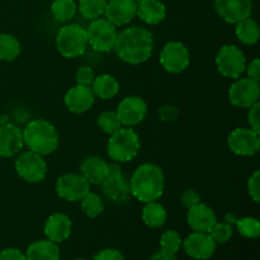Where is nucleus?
Segmentation results:
<instances>
[{"mask_svg":"<svg viewBox=\"0 0 260 260\" xmlns=\"http://www.w3.org/2000/svg\"><path fill=\"white\" fill-rule=\"evenodd\" d=\"M93 260H124V256L117 249H104L99 251Z\"/></svg>","mask_w":260,"mask_h":260,"instance_id":"a19ab883","label":"nucleus"},{"mask_svg":"<svg viewBox=\"0 0 260 260\" xmlns=\"http://www.w3.org/2000/svg\"><path fill=\"white\" fill-rule=\"evenodd\" d=\"M216 66L225 78L238 79L246 69V57L235 45H225L218 50L215 58Z\"/></svg>","mask_w":260,"mask_h":260,"instance_id":"6e6552de","label":"nucleus"},{"mask_svg":"<svg viewBox=\"0 0 260 260\" xmlns=\"http://www.w3.org/2000/svg\"><path fill=\"white\" fill-rule=\"evenodd\" d=\"M116 113L122 126L134 127L145 119L147 114V104L141 96H126L119 102Z\"/></svg>","mask_w":260,"mask_h":260,"instance_id":"4468645a","label":"nucleus"},{"mask_svg":"<svg viewBox=\"0 0 260 260\" xmlns=\"http://www.w3.org/2000/svg\"><path fill=\"white\" fill-rule=\"evenodd\" d=\"M0 260H27L25 254L14 248H7L0 253Z\"/></svg>","mask_w":260,"mask_h":260,"instance_id":"79ce46f5","label":"nucleus"},{"mask_svg":"<svg viewBox=\"0 0 260 260\" xmlns=\"http://www.w3.org/2000/svg\"><path fill=\"white\" fill-rule=\"evenodd\" d=\"M235 33L239 41L243 42L244 45L248 46H253L255 43H258L260 38V29L258 23L250 17L236 23Z\"/></svg>","mask_w":260,"mask_h":260,"instance_id":"bb28decb","label":"nucleus"},{"mask_svg":"<svg viewBox=\"0 0 260 260\" xmlns=\"http://www.w3.org/2000/svg\"><path fill=\"white\" fill-rule=\"evenodd\" d=\"M210 235L216 241V244L228 243L231 236H233V225L225 222V221L223 222H216L212 230L210 231Z\"/></svg>","mask_w":260,"mask_h":260,"instance_id":"f704fd0d","label":"nucleus"},{"mask_svg":"<svg viewBox=\"0 0 260 260\" xmlns=\"http://www.w3.org/2000/svg\"><path fill=\"white\" fill-rule=\"evenodd\" d=\"M117 28L106 18L90 20L86 28L88 45L98 52H109L113 50L117 38Z\"/></svg>","mask_w":260,"mask_h":260,"instance_id":"0eeeda50","label":"nucleus"},{"mask_svg":"<svg viewBox=\"0 0 260 260\" xmlns=\"http://www.w3.org/2000/svg\"><path fill=\"white\" fill-rule=\"evenodd\" d=\"M106 160L99 156H89L84 159L80 165L81 175L88 180L89 184L101 185L107 173Z\"/></svg>","mask_w":260,"mask_h":260,"instance_id":"5701e85b","label":"nucleus"},{"mask_svg":"<svg viewBox=\"0 0 260 260\" xmlns=\"http://www.w3.org/2000/svg\"><path fill=\"white\" fill-rule=\"evenodd\" d=\"M248 192L255 203L260 202V172L255 170L248 179Z\"/></svg>","mask_w":260,"mask_h":260,"instance_id":"e433bc0d","label":"nucleus"},{"mask_svg":"<svg viewBox=\"0 0 260 260\" xmlns=\"http://www.w3.org/2000/svg\"><path fill=\"white\" fill-rule=\"evenodd\" d=\"M215 9L225 22L236 24L250 17L253 0H215Z\"/></svg>","mask_w":260,"mask_h":260,"instance_id":"2eb2a0df","label":"nucleus"},{"mask_svg":"<svg viewBox=\"0 0 260 260\" xmlns=\"http://www.w3.org/2000/svg\"><path fill=\"white\" fill-rule=\"evenodd\" d=\"M167 210L159 202L154 201V202L145 203V207L142 210V221L146 226L152 229L161 228L167 222Z\"/></svg>","mask_w":260,"mask_h":260,"instance_id":"a878e982","label":"nucleus"},{"mask_svg":"<svg viewBox=\"0 0 260 260\" xmlns=\"http://www.w3.org/2000/svg\"><path fill=\"white\" fill-rule=\"evenodd\" d=\"M71 223L70 217L62 212H57L51 215L45 222V235L47 236V240L52 241L55 244H60L62 241L68 240L71 234Z\"/></svg>","mask_w":260,"mask_h":260,"instance_id":"412c9836","label":"nucleus"},{"mask_svg":"<svg viewBox=\"0 0 260 260\" xmlns=\"http://www.w3.org/2000/svg\"><path fill=\"white\" fill-rule=\"evenodd\" d=\"M236 229L244 238L256 239L260 235V222L255 217H243L236 221Z\"/></svg>","mask_w":260,"mask_h":260,"instance_id":"2f4dec72","label":"nucleus"},{"mask_svg":"<svg viewBox=\"0 0 260 260\" xmlns=\"http://www.w3.org/2000/svg\"><path fill=\"white\" fill-rule=\"evenodd\" d=\"M180 201H182V205L184 206L185 208H190L201 202V197L194 189H187L183 192Z\"/></svg>","mask_w":260,"mask_h":260,"instance_id":"ea45409f","label":"nucleus"},{"mask_svg":"<svg viewBox=\"0 0 260 260\" xmlns=\"http://www.w3.org/2000/svg\"><path fill=\"white\" fill-rule=\"evenodd\" d=\"M107 2L108 0H79L78 9L85 19L93 20L104 14Z\"/></svg>","mask_w":260,"mask_h":260,"instance_id":"c756f323","label":"nucleus"},{"mask_svg":"<svg viewBox=\"0 0 260 260\" xmlns=\"http://www.w3.org/2000/svg\"><path fill=\"white\" fill-rule=\"evenodd\" d=\"M228 146L239 156H253L260 149V135L251 128H235L228 137Z\"/></svg>","mask_w":260,"mask_h":260,"instance_id":"ddd939ff","label":"nucleus"},{"mask_svg":"<svg viewBox=\"0 0 260 260\" xmlns=\"http://www.w3.org/2000/svg\"><path fill=\"white\" fill-rule=\"evenodd\" d=\"M189 51L182 42L178 41L168 42L160 52V63L168 73H183L189 66Z\"/></svg>","mask_w":260,"mask_h":260,"instance_id":"9b49d317","label":"nucleus"},{"mask_svg":"<svg viewBox=\"0 0 260 260\" xmlns=\"http://www.w3.org/2000/svg\"><path fill=\"white\" fill-rule=\"evenodd\" d=\"M136 17L150 25H156L167 17V8L160 0H141L137 4Z\"/></svg>","mask_w":260,"mask_h":260,"instance_id":"4be33fe9","label":"nucleus"},{"mask_svg":"<svg viewBox=\"0 0 260 260\" xmlns=\"http://www.w3.org/2000/svg\"><path fill=\"white\" fill-rule=\"evenodd\" d=\"M90 192V184L81 174L68 173L61 175L56 182V193L62 200L78 202Z\"/></svg>","mask_w":260,"mask_h":260,"instance_id":"f8f14e48","label":"nucleus"},{"mask_svg":"<svg viewBox=\"0 0 260 260\" xmlns=\"http://www.w3.org/2000/svg\"><path fill=\"white\" fill-rule=\"evenodd\" d=\"M179 117V108L173 104H167L159 109V119L165 123H172Z\"/></svg>","mask_w":260,"mask_h":260,"instance_id":"4c0bfd02","label":"nucleus"},{"mask_svg":"<svg viewBox=\"0 0 260 260\" xmlns=\"http://www.w3.org/2000/svg\"><path fill=\"white\" fill-rule=\"evenodd\" d=\"M245 71L248 73V78L253 79V80H260V60L259 58H254L249 65H246Z\"/></svg>","mask_w":260,"mask_h":260,"instance_id":"37998d69","label":"nucleus"},{"mask_svg":"<svg viewBox=\"0 0 260 260\" xmlns=\"http://www.w3.org/2000/svg\"><path fill=\"white\" fill-rule=\"evenodd\" d=\"M24 146L23 132L13 123L0 124V157H13Z\"/></svg>","mask_w":260,"mask_h":260,"instance_id":"6ab92c4d","label":"nucleus"},{"mask_svg":"<svg viewBox=\"0 0 260 260\" xmlns=\"http://www.w3.org/2000/svg\"><path fill=\"white\" fill-rule=\"evenodd\" d=\"M27 260H60L57 244L50 240H37L30 244L25 253Z\"/></svg>","mask_w":260,"mask_h":260,"instance_id":"b1692460","label":"nucleus"},{"mask_svg":"<svg viewBox=\"0 0 260 260\" xmlns=\"http://www.w3.org/2000/svg\"><path fill=\"white\" fill-rule=\"evenodd\" d=\"M15 170L27 183H40L47 174V164L42 155L28 150L15 160Z\"/></svg>","mask_w":260,"mask_h":260,"instance_id":"1a4fd4ad","label":"nucleus"},{"mask_svg":"<svg viewBox=\"0 0 260 260\" xmlns=\"http://www.w3.org/2000/svg\"><path fill=\"white\" fill-rule=\"evenodd\" d=\"M132 2H135V3H136V4H139V3L141 2V0H132Z\"/></svg>","mask_w":260,"mask_h":260,"instance_id":"de8ad7c7","label":"nucleus"},{"mask_svg":"<svg viewBox=\"0 0 260 260\" xmlns=\"http://www.w3.org/2000/svg\"><path fill=\"white\" fill-rule=\"evenodd\" d=\"M9 119H10V117L8 116V114H3V116L0 117V124L9 123Z\"/></svg>","mask_w":260,"mask_h":260,"instance_id":"49530a36","label":"nucleus"},{"mask_svg":"<svg viewBox=\"0 0 260 260\" xmlns=\"http://www.w3.org/2000/svg\"><path fill=\"white\" fill-rule=\"evenodd\" d=\"M22 46L15 36L9 33L0 35V60L13 61L20 55Z\"/></svg>","mask_w":260,"mask_h":260,"instance_id":"cd10ccee","label":"nucleus"},{"mask_svg":"<svg viewBox=\"0 0 260 260\" xmlns=\"http://www.w3.org/2000/svg\"><path fill=\"white\" fill-rule=\"evenodd\" d=\"M23 132V142L33 152L40 155H50L57 150L60 137L57 129L46 119H33L28 122Z\"/></svg>","mask_w":260,"mask_h":260,"instance_id":"7ed1b4c3","label":"nucleus"},{"mask_svg":"<svg viewBox=\"0 0 260 260\" xmlns=\"http://www.w3.org/2000/svg\"><path fill=\"white\" fill-rule=\"evenodd\" d=\"M81 211L84 215L89 218H96L101 216L104 211L103 200L96 193L89 192L85 197L81 200Z\"/></svg>","mask_w":260,"mask_h":260,"instance_id":"7c9ffc66","label":"nucleus"},{"mask_svg":"<svg viewBox=\"0 0 260 260\" xmlns=\"http://www.w3.org/2000/svg\"><path fill=\"white\" fill-rule=\"evenodd\" d=\"M165 177L161 168L155 164H142L129 179L131 196L142 203L157 201L164 193Z\"/></svg>","mask_w":260,"mask_h":260,"instance_id":"f03ea898","label":"nucleus"},{"mask_svg":"<svg viewBox=\"0 0 260 260\" xmlns=\"http://www.w3.org/2000/svg\"><path fill=\"white\" fill-rule=\"evenodd\" d=\"M183 248L187 255L197 260H207L215 254L217 244L210 234L193 233L183 241Z\"/></svg>","mask_w":260,"mask_h":260,"instance_id":"dca6fc26","label":"nucleus"},{"mask_svg":"<svg viewBox=\"0 0 260 260\" xmlns=\"http://www.w3.org/2000/svg\"><path fill=\"white\" fill-rule=\"evenodd\" d=\"M91 90L94 95L98 96L99 99H112L118 94L119 83L114 76L109 74H102V75L95 76L93 84H91Z\"/></svg>","mask_w":260,"mask_h":260,"instance_id":"393cba45","label":"nucleus"},{"mask_svg":"<svg viewBox=\"0 0 260 260\" xmlns=\"http://www.w3.org/2000/svg\"><path fill=\"white\" fill-rule=\"evenodd\" d=\"M229 101L238 108H250L253 104L259 102L260 85L259 81L250 78H243L231 84L229 89Z\"/></svg>","mask_w":260,"mask_h":260,"instance_id":"9d476101","label":"nucleus"},{"mask_svg":"<svg viewBox=\"0 0 260 260\" xmlns=\"http://www.w3.org/2000/svg\"><path fill=\"white\" fill-rule=\"evenodd\" d=\"M137 13V4L132 0H108L104 17L116 27H122L134 20Z\"/></svg>","mask_w":260,"mask_h":260,"instance_id":"f3484780","label":"nucleus"},{"mask_svg":"<svg viewBox=\"0 0 260 260\" xmlns=\"http://www.w3.org/2000/svg\"><path fill=\"white\" fill-rule=\"evenodd\" d=\"M150 260H177V254L167 253V251H157L150 258Z\"/></svg>","mask_w":260,"mask_h":260,"instance_id":"c03bdc74","label":"nucleus"},{"mask_svg":"<svg viewBox=\"0 0 260 260\" xmlns=\"http://www.w3.org/2000/svg\"><path fill=\"white\" fill-rule=\"evenodd\" d=\"M113 50L124 62L140 65L154 52V36L144 27H128L117 35Z\"/></svg>","mask_w":260,"mask_h":260,"instance_id":"f257e3e1","label":"nucleus"},{"mask_svg":"<svg viewBox=\"0 0 260 260\" xmlns=\"http://www.w3.org/2000/svg\"><path fill=\"white\" fill-rule=\"evenodd\" d=\"M74 260H86V259H84V258H78V259H74Z\"/></svg>","mask_w":260,"mask_h":260,"instance_id":"09e8293b","label":"nucleus"},{"mask_svg":"<svg viewBox=\"0 0 260 260\" xmlns=\"http://www.w3.org/2000/svg\"><path fill=\"white\" fill-rule=\"evenodd\" d=\"M182 238L175 230H168L160 236V248L167 253L177 254V251L182 246Z\"/></svg>","mask_w":260,"mask_h":260,"instance_id":"72a5a7b5","label":"nucleus"},{"mask_svg":"<svg viewBox=\"0 0 260 260\" xmlns=\"http://www.w3.org/2000/svg\"><path fill=\"white\" fill-rule=\"evenodd\" d=\"M101 185L104 196L116 205H124L131 198L129 180L126 179L118 162L107 165L106 177Z\"/></svg>","mask_w":260,"mask_h":260,"instance_id":"423d86ee","label":"nucleus"},{"mask_svg":"<svg viewBox=\"0 0 260 260\" xmlns=\"http://www.w3.org/2000/svg\"><path fill=\"white\" fill-rule=\"evenodd\" d=\"M88 47L86 29L79 24H66L56 36V48L66 58H76L84 55Z\"/></svg>","mask_w":260,"mask_h":260,"instance_id":"39448f33","label":"nucleus"},{"mask_svg":"<svg viewBox=\"0 0 260 260\" xmlns=\"http://www.w3.org/2000/svg\"><path fill=\"white\" fill-rule=\"evenodd\" d=\"M248 123L249 128H251L253 131H255L256 134L260 135V104L259 102H256L255 104L249 108L248 112Z\"/></svg>","mask_w":260,"mask_h":260,"instance_id":"58836bf2","label":"nucleus"},{"mask_svg":"<svg viewBox=\"0 0 260 260\" xmlns=\"http://www.w3.org/2000/svg\"><path fill=\"white\" fill-rule=\"evenodd\" d=\"M187 222L196 233L210 234L215 223L217 222V217L215 215V211L210 206L200 202L193 207L188 208Z\"/></svg>","mask_w":260,"mask_h":260,"instance_id":"a211bd4d","label":"nucleus"},{"mask_svg":"<svg viewBox=\"0 0 260 260\" xmlns=\"http://www.w3.org/2000/svg\"><path fill=\"white\" fill-rule=\"evenodd\" d=\"M78 5L75 0H53L51 4V13L57 22H69L75 17Z\"/></svg>","mask_w":260,"mask_h":260,"instance_id":"c85d7f7f","label":"nucleus"},{"mask_svg":"<svg viewBox=\"0 0 260 260\" xmlns=\"http://www.w3.org/2000/svg\"><path fill=\"white\" fill-rule=\"evenodd\" d=\"M94 79H95V74L90 66H80L75 74L76 84H79V85L91 86Z\"/></svg>","mask_w":260,"mask_h":260,"instance_id":"c9c22d12","label":"nucleus"},{"mask_svg":"<svg viewBox=\"0 0 260 260\" xmlns=\"http://www.w3.org/2000/svg\"><path fill=\"white\" fill-rule=\"evenodd\" d=\"M94 101H95V95L90 86L79 85V84L69 89L63 98L66 108L73 113L78 114L89 111L93 107Z\"/></svg>","mask_w":260,"mask_h":260,"instance_id":"aec40b11","label":"nucleus"},{"mask_svg":"<svg viewBox=\"0 0 260 260\" xmlns=\"http://www.w3.org/2000/svg\"><path fill=\"white\" fill-rule=\"evenodd\" d=\"M98 126L104 134L112 135L116 131H118L122 127L121 121L116 112L113 111H104L99 114L98 117Z\"/></svg>","mask_w":260,"mask_h":260,"instance_id":"473e14b6","label":"nucleus"},{"mask_svg":"<svg viewBox=\"0 0 260 260\" xmlns=\"http://www.w3.org/2000/svg\"><path fill=\"white\" fill-rule=\"evenodd\" d=\"M236 221H238V217H236L234 213H228V215L225 216V222L230 223V225H235Z\"/></svg>","mask_w":260,"mask_h":260,"instance_id":"a18cd8bd","label":"nucleus"},{"mask_svg":"<svg viewBox=\"0 0 260 260\" xmlns=\"http://www.w3.org/2000/svg\"><path fill=\"white\" fill-rule=\"evenodd\" d=\"M141 147L139 135L131 127H123L111 135L107 154L114 162H128L137 156Z\"/></svg>","mask_w":260,"mask_h":260,"instance_id":"20e7f679","label":"nucleus"}]
</instances>
